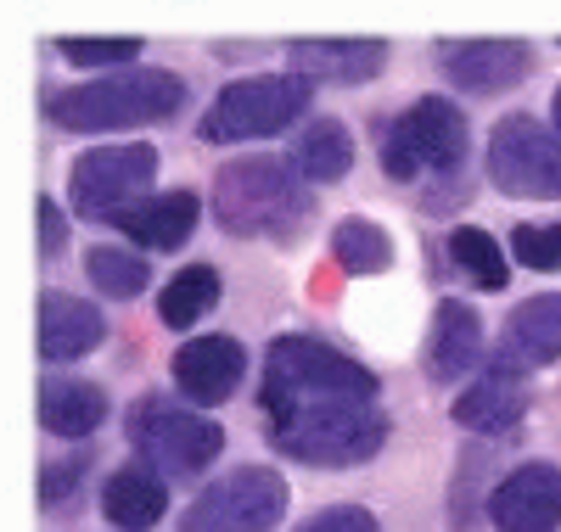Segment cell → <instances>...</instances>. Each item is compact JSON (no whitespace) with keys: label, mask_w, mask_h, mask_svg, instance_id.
<instances>
[{"label":"cell","mask_w":561,"mask_h":532,"mask_svg":"<svg viewBox=\"0 0 561 532\" xmlns=\"http://www.w3.org/2000/svg\"><path fill=\"white\" fill-rule=\"evenodd\" d=\"M185 107V79L169 68H129L113 79H90L73 90H57L45 113L57 129L96 135V129H129V124H158Z\"/></svg>","instance_id":"3"},{"label":"cell","mask_w":561,"mask_h":532,"mask_svg":"<svg viewBox=\"0 0 561 532\" xmlns=\"http://www.w3.org/2000/svg\"><path fill=\"white\" fill-rule=\"evenodd\" d=\"M214 303H219V275H214L208 264L180 269V275L163 286V292H158V314H163V325H174V331L197 325Z\"/></svg>","instance_id":"24"},{"label":"cell","mask_w":561,"mask_h":532,"mask_svg":"<svg viewBox=\"0 0 561 532\" xmlns=\"http://www.w3.org/2000/svg\"><path fill=\"white\" fill-rule=\"evenodd\" d=\"M280 510H287V482L270 465H237L192 499L180 532H270Z\"/></svg>","instance_id":"9"},{"label":"cell","mask_w":561,"mask_h":532,"mask_svg":"<svg viewBox=\"0 0 561 532\" xmlns=\"http://www.w3.org/2000/svg\"><path fill=\"white\" fill-rule=\"evenodd\" d=\"M332 404H377V375L314 336H275L264 359V415L275 420Z\"/></svg>","instance_id":"1"},{"label":"cell","mask_w":561,"mask_h":532,"mask_svg":"<svg viewBox=\"0 0 561 532\" xmlns=\"http://www.w3.org/2000/svg\"><path fill=\"white\" fill-rule=\"evenodd\" d=\"M388 415L377 404H337V409H298L270 420V443L304 465H359L382 449Z\"/></svg>","instance_id":"4"},{"label":"cell","mask_w":561,"mask_h":532,"mask_svg":"<svg viewBox=\"0 0 561 532\" xmlns=\"http://www.w3.org/2000/svg\"><path fill=\"white\" fill-rule=\"evenodd\" d=\"M298 532H377V516L359 510V505H332V510L309 516Z\"/></svg>","instance_id":"29"},{"label":"cell","mask_w":561,"mask_h":532,"mask_svg":"<svg viewBox=\"0 0 561 532\" xmlns=\"http://www.w3.org/2000/svg\"><path fill=\"white\" fill-rule=\"evenodd\" d=\"M107 420V393L96 381H73V375H51L39 381V426L57 438H90Z\"/></svg>","instance_id":"21"},{"label":"cell","mask_w":561,"mask_h":532,"mask_svg":"<svg viewBox=\"0 0 561 532\" xmlns=\"http://www.w3.org/2000/svg\"><path fill=\"white\" fill-rule=\"evenodd\" d=\"M214 213L230 235L293 241L309 224V180L280 158H237L214 180Z\"/></svg>","instance_id":"2"},{"label":"cell","mask_w":561,"mask_h":532,"mask_svg":"<svg viewBox=\"0 0 561 532\" xmlns=\"http://www.w3.org/2000/svg\"><path fill=\"white\" fill-rule=\"evenodd\" d=\"M494 532H556L561 527V471L550 460H528L489 494Z\"/></svg>","instance_id":"11"},{"label":"cell","mask_w":561,"mask_h":532,"mask_svg":"<svg viewBox=\"0 0 561 532\" xmlns=\"http://www.w3.org/2000/svg\"><path fill=\"white\" fill-rule=\"evenodd\" d=\"M561 359V292L517 303V314L500 331V365L505 370H545Z\"/></svg>","instance_id":"14"},{"label":"cell","mask_w":561,"mask_h":532,"mask_svg":"<svg viewBox=\"0 0 561 532\" xmlns=\"http://www.w3.org/2000/svg\"><path fill=\"white\" fill-rule=\"evenodd\" d=\"M449 415H455V426H466V431H483V438H505V431H517V420L528 415V386H523L517 370L494 365L489 375H478V381L449 404Z\"/></svg>","instance_id":"15"},{"label":"cell","mask_w":561,"mask_h":532,"mask_svg":"<svg viewBox=\"0 0 561 532\" xmlns=\"http://www.w3.org/2000/svg\"><path fill=\"white\" fill-rule=\"evenodd\" d=\"M438 68L472 95L511 90L534 73V45L523 39H449L438 45Z\"/></svg>","instance_id":"12"},{"label":"cell","mask_w":561,"mask_h":532,"mask_svg":"<svg viewBox=\"0 0 561 532\" xmlns=\"http://www.w3.org/2000/svg\"><path fill=\"white\" fill-rule=\"evenodd\" d=\"M107 320L96 303L68 298V292H39V354L45 359H84L90 348H102Z\"/></svg>","instance_id":"17"},{"label":"cell","mask_w":561,"mask_h":532,"mask_svg":"<svg viewBox=\"0 0 561 532\" xmlns=\"http://www.w3.org/2000/svg\"><path fill=\"white\" fill-rule=\"evenodd\" d=\"M483 359V320L472 303H438L427 325V375L433 381H460Z\"/></svg>","instance_id":"18"},{"label":"cell","mask_w":561,"mask_h":532,"mask_svg":"<svg viewBox=\"0 0 561 532\" xmlns=\"http://www.w3.org/2000/svg\"><path fill=\"white\" fill-rule=\"evenodd\" d=\"M449 258L460 264V275H472L483 292H500V286L511 280L500 241H494L489 230H478V224H455V230H449Z\"/></svg>","instance_id":"26"},{"label":"cell","mask_w":561,"mask_h":532,"mask_svg":"<svg viewBox=\"0 0 561 532\" xmlns=\"http://www.w3.org/2000/svg\"><path fill=\"white\" fill-rule=\"evenodd\" d=\"M84 275L96 280V292H107V298H135V292H147V280H152V258L129 253V247H90Z\"/></svg>","instance_id":"25"},{"label":"cell","mask_w":561,"mask_h":532,"mask_svg":"<svg viewBox=\"0 0 561 532\" xmlns=\"http://www.w3.org/2000/svg\"><path fill=\"white\" fill-rule=\"evenodd\" d=\"M314 102V84L298 73H264V79H237L214 95V107L203 113L197 135L208 147H230V140H264L280 135L293 118H304Z\"/></svg>","instance_id":"5"},{"label":"cell","mask_w":561,"mask_h":532,"mask_svg":"<svg viewBox=\"0 0 561 532\" xmlns=\"http://www.w3.org/2000/svg\"><path fill=\"white\" fill-rule=\"evenodd\" d=\"M332 258L343 275H382L393 264V241L382 224H370V219H343L332 230Z\"/></svg>","instance_id":"23"},{"label":"cell","mask_w":561,"mask_h":532,"mask_svg":"<svg viewBox=\"0 0 561 532\" xmlns=\"http://www.w3.org/2000/svg\"><path fill=\"white\" fill-rule=\"evenodd\" d=\"M197 213H203L197 190H158V197L124 208L113 224H118L129 241H140V247H152V253H174L180 241L197 230Z\"/></svg>","instance_id":"19"},{"label":"cell","mask_w":561,"mask_h":532,"mask_svg":"<svg viewBox=\"0 0 561 532\" xmlns=\"http://www.w3.org/2000/svg\"><path fill=\"white\" fill-rule=\"evenodd\" d=\"M57 51L73 62V68H124L140 57L135 39H62Z\"/></svg>","instance_id":"28"},{"label":"cell","mask_w":561,"mask_h":532,"mask_svg":"<svg viewBox=\"0 0 561 532\" xmlns=\"http://www.w3.org/2000/svg\"><path fill=\"white\" fill-rule=\"evenodd\" d=\"M124 431H129V449L147 460L158 476H197L225 449V431L214 420H203L192 404H174V398L129 404Z\"/></svg>","instance_id":"6"},{"label":"cell","mask_w":561,"mask_h":532,"mask_svg":"<svg viewBox=\"0 0 561 532\" xmlns=\"http://www.w3.org/2000/svg\"><path fill=\"white\" fill-rule=\"evenodd\" d=\"M511 258H523L528 269H561V224H517Z\"/></svg>","instance_id":"27"},{"label":"cell","mask_w":561,"mask_h":532,"mask_svg":"<svg viewBox=\"0 0 561 532\" xmlns=\"http://www.w3.org/2000/svg\"><path fill=\"white\" fill-rule=\"evenodd\" d=\"M550 124H556V135H561V90H556V107H550Z\"/></svg>","instance_id":"32"},{"label":"cell","mask_w":561,"mask_h":532,"mask_svg":"<svg viewBox=\"0 0 561 532\" xmlns=\"http://www.w3.org/2000/svg\"><path fill=\"white\" fill-rule=\"evenodd\" d=\"M287 62L298 79H332V84H365L388 62L382 39H298L287 45Z\"/></svg>","instance_id":"16"},{"label":"cell","mask_w":561,"mask_h":532,"mask_svg":"<svg viewBox=\"0 0 561 532\" xmlns=\"http://www.w3.org/2000/svg\"><path fill=\"white\" fill-rule=\"evenodd\" d=\"M34 213H39V253H45V258H57V253L68 247V219H62V208H57L51 197H39Z\"/></svg>","instance_id":"31"},{"label":"cell","mask_w":561,"mask_h":532,"mask_svg":"<svg viewBox=\"0 0 561 532\" xmlns=\"http://www.w3.org/2000/svg\"><path fill=\"white\" fill-rule=\"evenodd\" d=\"M174 386L192 404H225L230 393H237V381L248 370V354L237 336H192L180 354H174Z\"/></svg>","instance_id":"13"},{"label":"cell","mask_w":561,"mask_h":532,"mask_svg":"<svg viewBox=\"0 0 561 532\" xmlns=\"http://www.w3.org/2000/svg\"><path fill=\"white\" fill-rule=\"evenodd\" d=\"M293 163H298V174H304L309 185H337V180L348 174V163H354V140H348V129H343L337 118H314V124L298 135Z\"/></svg>","instance_id":"22"},{"label":"cell","mask_w":561,"mask_h":532,"mask_svg":"<svg viewBox=\"0 0 561 532\" xmlns=\"http://www.w3.org/2000/svg\"><path fill=\"white\" fill-rule=\"evenodd\" d=\"M466 163V118L444 95H421L404 107L388 135H382V169L388 180H415V174H455Z\"/></svg>","instance_id":"7"},{"label":"cell","mask_w":561,"mask_h":532,"mask_svg":"<svg viewBox=\"0 0 561 532\" xmlns=\"http://www.w3.org/2000/svg\"><path fill=\"white\" fill-rule=\"evenodd\" d=\"M152 174H158V152L147 140H135V147H96V152L73 158L68 203L84 219H118L124 208L152 197Z\"/></svg>","instance_id":"10"},{"label":"cell","mask_w":561,"mask_h":532,"mask_svg":"<svg viewBox=\"0 0 561 532\" xmlns=\"http://www.w3.org/2000/svg\"><path fill=\"white\" fill-rule=\"evenodd\" d=\"M84 465H90L84 454H68L62 465H45V471H39V499H45V505L68 499V494H73V482L84 476Z\"/></svg>","instance_id":"30"},{"label":"cell","mask_w":561,"mask_h":532,"mask_svg":"<svg viewBox=\"0 0 561 532\" xmlns=\"http://www.w3.org/2000/svg\"><path fill=\"white\" fill-rule=\"evenodd\" d=\"M489 180L523 203L561 197V135L528 113H511L489 135Z\"/></svg>","instance_id":"8"},{"label":"cell","mask_w":561,"mask_h":532,"mask_svg":"<svg viewBox=\"0 0 561 532\" xmlns=\"http://www.w3.org/2000/svg\"><path fill=\"white\" fill-rule=\"evenodd\" d=\"M169 510V482L152 465H118L102 482V516L124 532H152Z\"/></svg>","instance_id":"20"}]
</instances>
